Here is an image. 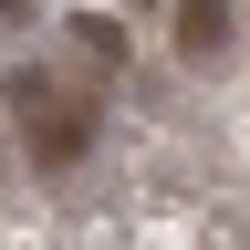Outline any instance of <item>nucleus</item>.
Segmentation results:
<instances>
[{"label":"nucleus","instance_id":"obj_3","mask_svg":"<svg viewBox=\"0 0 250 250\" xmlns=\"http://www.w3.org/2000/svg\"><path fill=\"white\" fill-rule=\"evenodd\" d=\"M73 42H83V52H94V62H115V52H125V31H115V21H104V11H83V21H73Z\"/></svg>","mask_w":250,"mask_h":250},{"label":"nucleus","instance_id":"obj_1","mask_svg":"<svg viewBox=\"0 0 250 250\" xmlns=\"http://www.w3.org/2000/svg\"><path fill=\"white\" fill-rule=\"evenodd\" d=\"M11 104H21V136H31V156H42V167H73V156L94 146V104H83L73 83L21 73V83H11Z\"/></svg>","mask_w":250,"mask_h":250},{"label":"nucleus","instance_id":"obj_2","mask_svg":"<svg viewBox=\"0 0 250 250\" xmlns=\"http://www.w3.org/2000/svg\"><path fill=\"white\" fill-rule=\"evenodd\" d=\"M229 31H240V0H177V62H208L229 52Z\"/></svg>","mask_w":250,"mask_h":250}]
</instances>
